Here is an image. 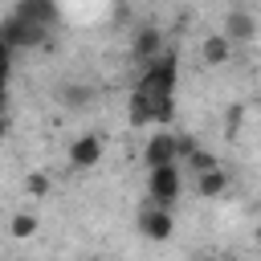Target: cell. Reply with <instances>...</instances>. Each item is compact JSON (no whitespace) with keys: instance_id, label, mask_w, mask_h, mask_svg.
<instances>
[{"instance_id":"obj_11","label":"cell","mask_w":261,"mask_h":261,"mask_svg":"<svg viewBox=\"0 0 261 261\" xmlns=\"http://www.w3.org/2000/svg\"><path fill=\"white\" fill-rule=\"evenodd\" d=\"M98 98V90L90 86V82H65L61 90H57V102L65 106V110H82V106H90Z\"/></svg>"},{"instance_id":"obj_17","label":"cell","mask_w":261,"mask_h":261,"mask_svg":"<svg viewBox=\"0 0 261 261\" xmlns=\"http://www.w3.org/2000/svg\"><path fill=\"white\" fill-rule=\"evenodd\" d=\"M257 241H261V220H257Z\"/></svg>"},{"instance_id":"obj_10","label":"cell","mask_w":261,"mask_h":261,"mask_svg":"<svg viewBox=\"0 0 261 261\" xmlns=\"http://www.w3.org/2000/svg\"><path fill=\"white\" fill-rule=\"evenodd\" d=\"M200 57H204V65H228L232 41H228L224 33H208V37L200 41Z\"/></svg>"},{"instance_id":"obj_1","label":"cell","mask_w":261,"mask_h":261,"mask_svg":"<svg viewBox=\"0 0 261 261\" xmlns=\"http://www.w3.org/2000/svg\"><path fill=\"white\" fill-rule=\"evenodd\" d=\"M175 82H179V57L167 49L159 61H151V65H143V73H139V82H135V90L139 94H147L155 106L163 102V98H175Z\"/></svg>"},{"instance_id":"obj_14","label":"cell","mask_w":261,"mask_h":261,"mask_svg":"<svg viewBox=\"0 0 261 261\" xmlns=\"http://www.w3.org/2000/svg\"><path fill=\"white\" fill-rule=\"evenodd\" d=\"M188 167H192L196 175H204V171H216V167H220V159H216L212 151H204V147H200V151H196V155L188 159Z\"/></svg>"},{"instance_id":"obj_15","label":"cell","mask_w":261,"mask_h":261,"mask_svg":"<svg viewBox=\"0 0 261 261\" xmlns=\"http://www.w3.org/2000/svg\"><path fill=\"white\" fill-rule=\"evenodd\" d=\"M49 188H53V184H49V175H45V171H33V175L24 179V192H29L33 200H41V196H49Z\"/></svg>"},{"instance_id":"obj_13","label":"cell","mask_w":261,"mask_h":261,"mask_svg":"<svg viewBox=\"0 0 261 261\" xmlns=\"http://www.w3.org/2000/svg\"><path fill=\"white\" fill-rule=\"evenodd\" d=\"M8 232H12V241H29V237L37 232V216H33V212H16V216L8 220Z\"/></svg>"},{"instance_id":"obj_19","label":"cell","mask_w":261,"mask_h":261,"mask_svg":"<svg viewBox=\"0 0 261 261\" xmlns=\"http://www.w3.org/2000/svg\"><path fill=\"white\" fill-rule=\"evenodd\" d=\"M94 261H102V257H94Z\"/></svg>"},{"instance_id":"obj_8","label":"cell","mask_w":261,"mask_h":261,"mask_svg":"<svg viewBox=\"0 0 261 261\" xmlns=\"http://www.w3.org/2000/svg\"><path fill=\"white\" fill-rule=\"evenodd\" d=\"M220 33L232 41V45H249V41H257V16L253 12H245V8H232V12H224V24H220Z\"/></svg>"},{"instance_id":"obj_4","label":"cell","mask_w":261,"mask_h":261,"mask_svg":"<svg viewBox=\"0 0 261 261\" xmlns=\"http://www.w3.org/2000/svg\"><path fill=\"white\" fill-rule=\"evenodd\" d=\"M184 192V179H179V167H151L147 171V200L159 204V208H171Z\"/></svg>"},{"instance_id":"obj_6","label":"cell","mask_w":261,"mask_h":261,"mask_svg":"<svg viewBox=\"0 0 261 261\" xmlns=\"http://www.w3.org/2000/svg\"><path fill=\"white\" fill-rule=\"evenodd\" d=\"M139 232L147 237V241H171V232H175V216H171V208H159V204H143L139 208Z\"/></svg>"},{"instance_id":"obj_12","label":"cell","mask_w":261,"mask_h":261,"mask_svg":"<svg viewBox=\"0 0 261 261\" xmlns=\"http://www.w3.org/2000/svg\"><path fill=\"white\" fill-rule=\"evenodd\" d=\"M224 192H228V171H224V167L196 175V196H200V200H216V196H224Z\"/></svg>"},{"instance_id":"obj_7","label":"cell","mask_w":261,"mask_h":261,"mask_svg":"<svg viewBox=\"0 0 261 261\" xmlns=\"http://www.w3.org/2000/svg\"><path fill=\"white\" fill-rule=\"evenodd\" d=\"M167 49H163V33L155 29V24H143L135 37H130V57L139 61V65H151V61H159Z\"/></svg>"},{"instance_id":"obj_3","label":"cell","mask_w":261,"mask_h":261,"mask_svg":"<svg viewBox=\"0 0 261 261\" xmlns=\"http://www.w3.org/2000/svg\"><path fill=\"white\" fill-rule=\"evenodd\" d=\"M143 163H147V171H151V167H171V163H179V130H171V126L151 130V139H147V147H143Z\"/></svg>"},{"instance_id":"obj_18","label":"cell","mask_w":261,"mask_h":261,"mask_svg":"<svg viewBox=\"0 0 261 261\" xmlns=\"http://www.w3.org/2000/svg\"><path fill=\"white\" fill-rule=\"evenodd\" d=\"M200 261H216V257H200Z\"/></svg>"},{"instance_id":"obj_2","label":"cell","mask_w":261,"mask_h":261,"mask_svg":"<svg viewBox=\"0 0 261 261\" xmlns=\"http://www.w3.org/2000/svg\"><path fill=\"white\" fill-rule=\"evenodd\" d=\"M0 41H4V49H12V53H16V49H37V45L49 41V29L24 20L20 12H8L4 24H0Z\"/></svg>"},{"instance_id":"obj_16","label":"cell","mask_w":261,"mask_h":261,"mask_svg":"<svg viewBox=\"0 0 261 261\" xmlns=\"http://www.w3.org/2000/svg\"><path fill=\"white\" fill-rule=\"evenodd\" d=\"M224 126H228V135H237V126H241V106H232V110L224 114Z\"/></svg>"},{"instance_id":"obj_9","label":"cell","mask_w":261,"mask_h":261,"mask_svg":"<svg viewBox=\"0 0 261 261\" xmlns=\"http://www.w3.org/2000/svg\"><path fill=\"white\" fill-rule=\"evenodd\" d=\"M12 12H20L24 20H33V24H41V29H53V24H57V16H61L57 0H16V8H12Z\"/></svg>"},{"instance_id":"obj_5","label":"cell","mask_w":261,"mask_h":261,"mask_svg":"<svg viewBox=\"0 0 261 261\" xmlns=\"http://www.w3.org/2000/svg\"><path fill=\"white\" fill-rule=\"evenodd\" d=\"M102 151H106V139L98 130H86V135H77L69 143V167L73 171H90V167L102 163Z\"/></svg>"}]
</instances>
